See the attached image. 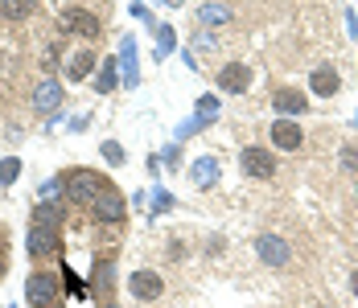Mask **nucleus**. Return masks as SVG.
<instances>
[{"mask_svg":"<svg viewBox=\"0 0 358 308\" xmlns=\"http://www.w3.org/2000/svg\"><path fill=\"white\" fill-rule=\"evenodd\" d=\"M95 284H99V292H111V284H115V259H111V255L99 259V267H95Z\"/></svg>","mask_w":358,"mask_h":308,"instance_id":"5701e85b","label":"nucleus"},{"mask_svg":"<svg viewBox=\"0 0 358 308\" xmlns=\"http://www.w3.org/2000/svg\"><path fill=\"white\" fill-rule=\"evenodd\" d=\"M355 119H358V115H355Z\"/></svg>","mask_w":358,"mask_h":308,"instance_id":"c9c22d12","label":"nucleus"},{"mask_svg":"<svg viewBox=\"0 0 358 308\" xmlns=\"http://www.w3.org/2000/svg\"><path fill=\"white\" fill-rule=\"evenodd\" d=\"M115 82H120V62H115V58H103V62H99V74H95V91H99V95H111Z\"/></svg>","mask_w":358,"mask_h":308,"instance_id":"aec40b11","label":"nucleus"},{"mask_svg":"<svg viewBox=\"0 0 358 308\" xmlns=\"http://www.w3.org/2000/svg\"><path fill=\"white\" fill-rule=\"evenodd\" d=\"M58 296H62V279L54 272H34L25 279V300H29V308H50V305H58Z\"/></svg>","mask_w":358,"mask_h":308,"instance_id":"f03ea898","label":"nucleus"},{"mask_svg":"<svg viewBox=\"0 0 358 308\" xmlns=\"http://www.w3.org/2000/svg\"><path fill=\"white\" fill-rule=\"evenodd\" d=\"M91 210H95V222H103V226H120V222L128 218V202H124V193H120V189L99 193V198L91 202Z\"/></svg>","mask_w":358,"mask_h":308,"instance_id":"20e7f679","label":"nucleus"},{"mask_svg":"<svg viewBox=\"0 0 358 308\" xmlns=\"http://www.w3.org/2000/svg\"><path fill=\"white\" fill-rule=\"evenodd\" d=\"M37 8V0H0V17L4 21H29Z\"/></svg>","mask_w":358,"mask_h":308,"instance_id":"412c9836","label":"nucleus"},{"mask_svg":"<svg viewBox=\"0 0 358 308\" xmlns=\"http://www.w3.org/2000/svg\"><path fill=\"white\" fill-rule=\"evenodd\" d=\"M231 4H202L198 8V25L202 29H222V25H231Z\"/></svg>","mask_w":358,"mask_h":308,"instance_id":"f3484780","label":"nucleus"},{"mask_svg":"<svg viewBox=\"0 0 358 308\" xmlns=\"http://www.w3.org/2000/svg\"><path fill=\"white\" fill-rule=\"evenodd\" d=\"M34 222L37 226H54L58 230V222H66V210H62V202H37V210H34Z\"/></svg>","mask_w":358,"mask_h":308,"instance_id":"6ab92c4d","label":"nucleus"},{"mask_svg":"<svg viewBox=\"0 0 358 308\" xmlns=\"http://www.w3.org/2000/svg\"><path fill=\"white\" fill-rule=\"evenodd\" d=\"M128 292H132L136 300H157V296L165 292V279H161V272H148V267H141V272L128 275Z\"/></svg>","mask_w":358,"mask_h":308,"instance_id":"9d476101","label":"nucleus"},{"mask_svg":"<svg viewBox=\"0 0 358 308\" xmlns=\"http://www.w3.org/2000/svg\"><path fill=\"white\" fill-rule=\"evenodd\" d=\"M239 165H243L248 177H259V181L276 177V156H272L268 148H259V144H248V148L239 152Z\"/></svg>","mask_w":358,"mask_h":308,"instance_id":"39448f33","label":"nucleus"},{"mask_svg":"<svg viewBox=\"0 0 358 308\" xmlns=\"http://www.w3.org/2000/svg\"><path fill=\"white\" fill-rule=\"evenodd\" d=\"M62 189L71 193L74 202H95L99 193H108V189H115L108 177H99L95 169H66V177H62Z\"/></svg>","mask_w":358,"mask_h":308,"instance_id":"f257e3e1","label":"nucleus"},{"mask_svg":"<svg viewBox=\"0 0 358 308\" xmlns=\"http://www.w3.org/2000/svg\"><path fill=\"white\" fill-rule=\"evenodd\" d=\"M350 292H355V296H358V272L350 275Z\"/></svg>","mask_w":358,"mask_h":308,"instance_id":"2f4dec72","label":"nucleus"},{"mask_svg":"<svg viewBox=\"0 0 358 308\" xmlns=\"http://www.w3.org/2000/svg\"><path fill=\"white\" fill-rule=\"evenodd\" d=\"M120 74H124L128 91H136V87H141V66H136V37H132V34L120 37Z\"/></svg>","mask_w":358,"mask_h":308,"instance_id":"f8f14e48","label":"nucleus"},{"mask_svg":"<svg viewBox=\"0 0 358 308\" xmlns=\"http://www.w3.org/2000/svg\"><path fill=\"white\" fill-rule=\"evenodd\" d=\"M50 308H62V305H50Z\"/></svg>","mask_w":358,"mask_h":308,"instance_id":"f704fd0d","label":"nucleus"},{"mask_svg":"<svg viewBox=\"0 0 358 308\" xmlns=\"http://www.w3.org/2000/svg\"><path fill=\"white\" fill-rule=\"evenodd\" d=\"M87 124H91V115H78V119H74V124H66V128H71V132H83Z\"/></svg>","mask_w":358,"mask_h":308,"instance_id":"7c9ffc66","label":"nucleus"},{"mask_svg":"<svg viewBox=\"0 0 358 308\" xmlns=\"http://www.w3.org/2000/svg\"><path fill=\"white\" fill-rule=\"evenodd\" d=\"M99 308H115V305H99Z\"/></svg>","mask_w":358,"mask_h":308,"instance_id":"72a5a7b5","label":"nucleus"},{"mask_svg":"<svg viewBox=\"0 0 358 308\" xmlns=\"http://www.w3.org/2000/svg\"><path fill=\"white\" fill-rule=\"evenodd\" d=\"M272 111H276L280 119H296V115L309 111V99H305V91H296V87H276V91H272Z\"/></svg>","mask_w":358,"mask_h":308,"instance_id":"423d86ee","label":"nucleus"},{"mask_svg":"<svg viewBox=\"0 0 358 308\" xmlns=\"http://www.w3.org/2000/svg\"><path fill=\"white\" fill-rule=\"evenodd\" d=\"M99 156L108 161L111 169H120V165L128 161V152H124V144H120V140H103V148H99Z\"/></svg>","mask_w":358,"mask_h":308,"instance_id":"b1692460","label":"nucleus"},{"mask_svg":"<svg viewBox=\"0 0 358 308\" xmlns=\"http://www.w3.org/2000/svg\"><path fill=\"white\" fill-rule=\"evenodd\" d=\"M309 91L317 95V99H334L338 91H342V74L334 66H313V74H309Z\"/></svg>","mask_w":358,"mask_h":308,"instance_id":"2eb2a0df","label":"nucleus"},{"mask_svg":"<svg viewBox=\"0 0 358 308\" xmlns=\"http://www.w3.org/2000/svg\"><path fill=\"white\" fill-rule=\"evenodd\" d=\"M148 210H152V218H161V214H169V210H173V193H165V189H157V193H152V202H148Z\"/></svg>","mask_w":358,"mask_h":308,"instance_id":"393cba45","label":"nucleus"},{"mask_svg":"<svg viewBox=\"0 0 358 308\" xmlns=\"http://www.w3.org/2000/svg\"><path fill=\"white\" fill-rule=\"evenodd\" d=\"M95 50H78V54H71V62H66V78L71 82H83V78H91L95 74Z\"/></svg>","mask_w":358,"mask_h":308,"instance_id":"dca6fc26","label":"nucleus"},{"mask_svg":"<svg viewBox=\"0 0 358 308\" xmlns=\"http://www.w3.org/2000/svg\"><path fill=\"white\" fill-rule=\"evenodd\" d=\"M342 169L358 173V148H355V144H342Z\"/></svg>","mask_w":358,"mask_h":308,"instance_id":"cd10ccee","label":"nucleus"},{"mask_svg":"<svg viewBox=\"0 0 358 308\" xmlns=\"http://www.w3.org/2000/svg\"><path fill=\"white\" fill-rule=\"evenodd\" d=\"M58 185H62V177H50V181L41 185V198H54V193H58Z\"/></svg>","mask_w":358,"mask_h":308,"instance_id":"c85d7f7f","label":"nucleus"},{"mask_svg":"<svg viewBox=\"0 0 358 308\" xmlns=\"http://www.w3.org/2000/svg\"><path fill=\"white\" fill-rule=\"evenodd\" d=\"M206 128H210V124H206L202 115H189V119H185V124L178 128V140H185V136H198V132H206Z\"/></svg>","mask_w":358,"mask_h":308,"instance_id":"bb28decb","label":"nucleus"},{"mask_svg":"<svg viewBox=\"0 0 358 308\" xmlns=\"http://www.w3.org/2000/svg\"><path fill=\"white\" fill-rule=\"evenodd\" d=\"M152 37H157V45H152V58H157V62H161V58H169V54L178 50V34H173V25L157 21V25H152Z\"/></svg>","mask_w":358,"mask_h":308,"instance_id":"a211bd4d","label":"nucleus"},{"mask_svg":"<svg viewBox=\"0 0 358 308\" xmlns=\"http://www.w3.org/2000/svg\"><path fill=\"white\" fill-rule=\"evenodd\" d=\"M255 255H259L268 267H285L288 259H292V247H288L280 235H259V239H255Z\"/></svg>","mask_w":358,"mask_h":308,"instance_id":"1a4fd4ad","label":"nucleus"},{"mask_svg":"<svg viewBox=\"0 0 358 308\" xmlns=\"http://www.w3.org/2000/svg\"><path fill=\"white\" fill-rule=\"evenodd\" d=\"M185 177L194 181V189H215L218 177H222V165H218L215 152H206V156H194V165L185 169Z\"/></svg>","mask_w":358,"mask_h":308,"instance_id":"0eeeda50","label":"nucleus"},{"mask_svg":"<svg viewBox=\"0 0 358 308\" xmlns=\"http://www.w3.org/2000/svg\"><path fill=\"white\" fill-rule=\"evenodd\" d=\"M62 25L78 37H99L103 34V21H99L95 13H87V8H62Z\"/></svg>","mask_w":358,"mask_h":308,"instance_id":"9b49d317","label":"nucleus"},{"mask_svg":"<svg viewBox=\"0 0 358 308\" xmlns=\"http://www.w3.org/2000/svg\"><path fill=\"white\" fill-rule=\"evenodd\" d=\"M17 177H21V156H0V189L17 185Z\"/></svg>","mask_w":358,"mask_h":308,"instance_id":"4be33fe9","label":"nucleus"},{"mask_svg":"<svg viewBox=\"0 0 358 308\" xmlns=\"http://www.w3.org/2000/svg\"><path fill=\"white\" fill-rule=\"evenodd\" d=\"M157 4H161V0H157ZM165 4H169V8H181V4H185V0H165Z\"/></svg>","mask_w":358,"mask_h":308,"instance_id":"473e14b6","label":"nucleus"},{"mask_svg":"<svg viewBox=\"0 0 358 308\" xmlns=\"http://www.w3.org/2000/svg\"><path fill=\"white\" fill-rule=\"evenodd\" d=\"M251 82H255V70L248 62H227V66L218 70V91L222 95H248Z\"/></svg>","mask_w":358,"mask_h":308,"instance_id":"7ed1b4c3","label":"nucleus"},{"mask_svg":"<svg viewBox=\"0 0 358 308\" xmlns=\"http://www.w3.org/2000/svg\"><path fill=\"white\" fill-rule=\"evenodd\" d=\"M346 29H350V37H358V13L355 8H346Z\"/></svg>","mask_w":358,"mask_h":308,"instance_id":"c756f323","label":"nucleus"},{"mask_svg":"<svg viewBox=\"0 0 358 308\" xmlns=\"http://www.w3.org/2000/svg\"><path fill=\"white\" fill-rule=\"evenodd\" d=\"M301 144H305L301 124H292V119H280V115H276V124H272V148H280V152H296Z\"/></svg>","mask_w":358,"mask_h":308,"instance_id":"4468645a","label":"nucleus"},{"mask_svg":"<svg viewBox=\"0 0 358 308\" xmlns=\"http://www.w3.org/2000/svg\"><path fill=\"white\" fill-rule=\"evenodd\" d=\"M34 111H41V115H50V111H58L62 107V82L58 78H41L34 87Z\"/></svg>","mask_w":358,"mask_h":308,"instance_id":"ddd939ff","label":"nucleus"},{"mask_svg":"<svg viewBox=\"0 0 358 308\" xmlns=\"http://www.w3.org/2000/svg\"><path fill=\"white\" fill-rule=\"evenodd\" d=\"M25 251L37 255V259L58 255V251H62V235H58L54 226H29V235H25Z\"/></svg>","mask_w":358,"mask_h":308,"instance_id":"6e6552de","label":"nucleus"},{"mask_svg":"<svg viewBox=\"0 0 358 308\" xmlns=\"http://www.w3.org/2000/svg\"><path fill=\"white\" fill-rule=\"evenodd\" d=\"M194 115H202L206 124H215V119H218V99H215V95H202V99H198V111H194Z\"/></svg>","mask_w":358,"mask_h":308,"instance_id":"a878e982","label":"nucleus"}]
</instances>
